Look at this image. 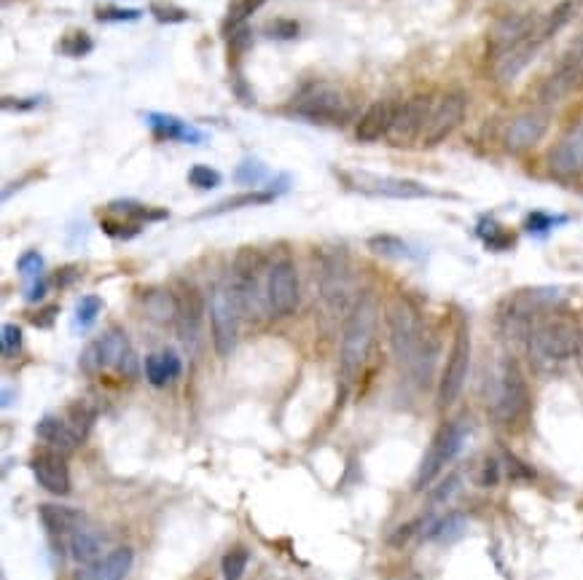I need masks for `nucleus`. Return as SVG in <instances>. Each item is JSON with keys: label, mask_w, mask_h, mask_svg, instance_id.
Instances as JSON below:
<instances>
[{"label": "nucleus", "mask_w": 583, "mask_h": 580, "mask_svg": "<svg viewBox=\"0 0 583 580\" xmlns=\"http://www.w3.org/2000/svg\"><path fill=\"white\" fill-rule=\"evenodd\" d=\"M583 78V62L573 60V57H565V62L559 65L557 73L541 86V103L551 105L565 100L567 94L573 92L575 86L581 84Z\"/></svg>", "instance_id": "25"}, {"label": "nucleus", "mask_w": 583, "mask_h": 580, "mask_svg": "<svg viewBox=\"0 0 583 580\" xmlns=\"http://www.w3.org/2000/svg\"><path fill=\"white\" fill-rule=\"evenodd\" d=\"M35 105H38V100H11V97H3V111H11V108H17V111H30Z\"/></svg>", "instance_id": "52"}, {"label": "nucleus", "mask_w": 583, "mask_h": 580, "mask_svg": "<svg viewBox=\"0 0 583 580\" xmlns=\"http://www.w3.org/2000/svg\"><path fill=\"white\" fill-rule=\"evenodd\" d=\"M395 113H398V105L393 100H377V103H371L363 111L361 119H358V124H355V137L361 143H377L379 137L390 135Z\"/></svg>", "instance_id": "22"}, {"label": "nucleus", "mask_w": 583, "mask_h": 580, "mask_svg": "<svg viewBox=\"0 0 583 580\" xmlns=\"http://www.w3.org/2000/svg\"><path fill=\"white\" fill-rule=\"evenodd\" d=\"M132 562H135V551L129 546H119L108 551L100 562L76 570V580H124L132 570Z\"/></svg>", "instance_id": "23"}, {"label": "nucleus", "mask_w": 583, "mask_h": 580, "mask_svg": "<svg viewBox=\"0 0 583 580\" xmlns=\"http://www.w3.org/2000/svg\"><path fill=\"white\" fill-rule=\"evenodd\" d=\"M221 172L213 170V167H207V164H194L189 172V183L199 191H210V188L221 186Z\"/></svg>", "instance_id": "40"}, {"label": "nucleus", "mask_w": 583, "mask_h": 580, "mask_svg": "<svg viewBox=\"0 0 583 580\" xmlns=\"http://www.w3.org/2000/svg\"><path fill=\"white\" fill-rule=\"evenodd\" d=\"M207 312H210V331H213V347L221 358H229L240 342V320L242 309L234 299L229 285H215L207 299Z\"/></svg>", "instance_id": "8"}, {"label": "nucleus", "mask_w": 583, "mask_h": 580, "mask_svg": "<svg viewBox=\"0 0 583 580\" xmlns=\"http://www.w3.org/2000/svg\"><path fill=\"white\" fill-rule=\"evenodd\" d=\"M498 478H500L498 462L495 460L484 462V468H481V473H479V484H484V487H492V484H498Z\"/></svg>", "instance_id": "49"}, {"label": "nucleus", "mask_w": 583, "mask_h": 580, "mask_svg": "<svg viewBox=\"0 0 583 580\" xmlns=\"http://www.w3.org/2000/svg\"><path fill=\"white\" fill-rule=\"evenodd\" d=\"M105 546H108V540H105L103 532H97V529L86 521L84 527L78 529V532H73V538L68 540V554L73 556V562L86 567V564H95L103 559Z\"/></svg>", "instance_id": "26"}, {"label": "nucleus", "mask_w": 583, "mask_h": 580, "mask_svg": "<svg viewBox=\"0 0 583 580\" xmlns=\"http://www.w3.org/2000/svg\"><path fill=\"white\" fill-rule=\"evenodd\" d=\"M275 199V191H250V194H240V197L226 199L221 205H215L213 210H207L205 215H218L226 213V210H240V207H250V205H266Z\"/></svg>", "instance_id": "33"}, {"label": "nucleus", "mask_w": 583, "mask_h": 580, "mask_svg": "<svg viewBox=\"0 0 583 580\" xmlns=\"http://www.w3.org/2000/svg\"><path fill=\"white\" fill-rule=\"evenodd\" d=\"M538 19L532 17V14H511V17L500 19L492 35H489V46H492V54L498 57V54L508 52L511 46L516 43L527 41L530 35L538 33Z\"/></svg>", "instance_id": "21"}, {"label": "nucleus", "mask_w": 583, "mask_h": 580, "mask_svg": "<svg viewBox=\"0 0 583 580\" xmlns=\"http://www.w3.org/2000/svg\"><path fill=\"white\" fill-rule=\"evenodd\" d=\"M264 178H266V167L258 162V159H245V162L237 167V172H234V180L242 183V186H258Z\"/></svg>", "instance_id": "42"}, {"label": "nucleus", "mask_w": 583, "mask_h": 580, "mask_svg": "<svg viewBox=\"0 0 583 580\" xmlns=\"http://www.w3.org/2000/svg\"><path fill=\"white\" fill-rule=\"evenodd\" d=\"M468 368H471V331H468V325L460 323L446 366L441 371V382H438V406L441 409L455 406L457 398L463 395Z\"/></svg>", "instance_id": "10"}, {"label": "nucleus", "mask_w": 583, "mask_h": 580, "mask_svg": "<svg viewBox=\"0 0 583 580\" xmlns=\"http://www.w3.org/2000/svg\"><path fill=\"white\" fill-rule=\"evenodd\" d=\"M92 46H95V43H92V38H89V35L73 33L60 43V52L65 54V57H84V54L92 52Z\"/></svg>", "instance_id": "44"}, {"label": "nucleus", "mask_w": 583, "mask_h": 580, "mask_svg": "<svg viewBox=\"0 0 583 580\" xmlns=\"http://www.w3.org/2000/svg\"><path fill=\"white\" fill-rule=\"evenodd\" d=\"M103 309V299L100 296H84V299L76 304V325L78 328H89L95 323L97 315Z\"/></svg>", "instance_id": "41"}, {"label": "nucleus", "mask_w": 583, "mask_h": 580, "mask_svg": "<svg viewBox=\"0 0 583 580\" xmlns=\"http://www.w3.org/2000/svg\"><path fill=\"white\" fill-rule=\"evenodd\" d=\"M379 325V304L377 299L366 293L355 301L342 333V352H339V366H342V379L350 382L358 376L366 360H369L374 342H377Z\"/></svg>", "instance_id": "2"}, {"label": "nucleus", "mask_w": 583, "mask_h": 580, "mask_svg": "<svg viewBox=\"0 0 583 580\" xmlns=\"http://www.w3.org/2000/svg\"><path fill=\"white\" fill-rule=\"evenodd\" d=\"M530 406V387H527L522 368L516 360L506 358L498 366V374H495L492 395H489V414L495 417L498 425L516 427L527 419Z\"/></svg>", "instance_id": "4"}, {"label": "nucleus", "mask_w": 583, "mask_h": 580, "mask_svg": "<svg viewBox=\"0 0 583 580\" xmlns=\"http://www.w3.org/2000/svg\"><path fill=\"white\" fill-rule=\"evenodd\" d=\"M60 315V307H46L43 312H38V315H33V323L41 325V328H49V325L54 323V317Z\"/></svg>", "instance_id": "51"}, {"label": "nucleus", "mask_w": 583, "mask_h": 580, "mask_svg": "<svg viewBox=\"0 0 583 580\" xmlns=\"http://www.w3.org/2000/svg\"><path fill=\"white\" fill-rule=\"evenodd\" d=\"M387 333H390V347L395 358L417 382H428L436 358V344L428 336L425 320L420 309L414 307L406 296H393L385 304Z\"/></svg>", "instance_id": "1"}, {"label": "nucleus", "mask_w": 583, "mask_h": 580, "mask_svg": "<svg viewBox=\"0 0 583 580\" xmlns=\"http://www.w3.org/2000/svg\"><path fill=\"white\" fill-rule=\"evenodd\" d=\"M463 529H465L463 513H449V516H441V519H430L428 524L422 527V538L455 540L457 535H463Z\"/></svg>", "instance_id": "32"}, {"label": "nucleus", "mask_w": 583, "mask_h": 580, "mask_svg": "<svg viewBox=\"0 0 583 580\" xmlns=\"http://www.w3.org/2000/svg\"><path fill=\"white\" fill-rule=\"evenodd\" d=\"M97 22H138L143 17L140 9H119V6H103L97 9Z\"/></svg>", "instance_id": "45"}, {"label": "nucleus", "mask_w": 583, "mask_h": 580, "mask_svg": "<svg viewBox=\"0 0 583 580\" xmlns=\"http://www.w3.org/2000/svg\"><path fill=\"white\" fill-rule=\"evenodd\" d=\"M46 290H49V285H46V280L43 277H38V280H30V288H27L25 299L33 304V301H41L43 296H46Z\"/></svg>", "instance_id": "50"}, {"label": "nucleus", "mask_w": 583, "mask_h": 580, "mask_svg": "<svg viewBox=\"0 0 583 580\" xmlns=\"http://www.w3.org/2000/svg\"><path fill=\"white\" fill-rule=\"evenodd\" d=\"M38 516H41L43 527L49 532V538L57 540V543H65L68 546V540L73 538V532L86 524V516L76 508H70V505H60V503H43L38 508Z\"/></svg>", "instance_id": "20"}, {"label": "nucleus", "mask_w": 583, "mask_h": 580, "mask_svg": "<svg viewBox=\"0 0 583 580\" xmlns=\"http://www.w3.org/2000/svg\"><path fill=\"white\" fill-rule=\"evenodd\" d=\"M549 132V116L543 111L519 113L506 129V148L508 151H527L541 143Z\"/></svg>", "instance_id": "19"}, {"label": "nucleus", "mask_w": 583, "mask_h": 580, "mask_svg": "<svg viewBox=\"0 0 583 580\" xmlns=\"http://www.w3.org/2000/svg\"><path fill=\"white\" fill-rule=\"evenodd\" d=\"M436 100L430 94H417L412 100H406L403 105H398V113H395L393 129L387 140L398 148L403 145H412L414 140H422V132L428 127L430 111H433Z\"/></svg>", "instance_id": "14"}, {"label": "nucleus", "mask_w": 583, "mask_h": 580, "mask_svg": "<svg viewBox=\"0 0 583 580\" xmlns=\"http://www.w3.org/2000/svg\"><path fill=\"white\" fill-rule=\"evenodd\" d=\"M339 178L347 183L352 191H361L369 197L385 199H430L436 197V191L422 186L417 180L406 178H382V175H369V172H339Z\"/></svg>", "instance_id": "12"}, {"label": "nucleus", "mask_w": 583, "mask_h": 580, "mask_svg": "<svg viewBox=\"0 0 583 580\" xmlns=\"http://www.w3.org/2000/svg\"><path fill=\"white\" fill-rule=\"evenodd\" d=\"M266 307H269L272 317H288L299 309V272L288 256L275 258L269 264Z\"/></svg>", "instance_id": "11"}, {"label": "nucleus", "mask_w": 583, "mask_h": 580, "mask_svg": "<svg viewBox=\"0 0 583 580\" xmlns=\"http://www.w3.org/2000/svg\"><path fill=\"white\" fill-rule=\"evenodd\" d=\"M261 6H264V0H232L229 14H226V27H229V30H237V27H242V22L248 17H253Z\"/></svg>", "instance_id": "38"}, {"label": "nucleus", "mask_w": 583, "mask_h": 580, "mask_svg": "<svg viewBox=\"0 0 583 580\" xmlns=\"http://www.w3.org/2000/svg\"><path fill=\"white\" fill-rule=\"evenodd\" d=\"M530 347L538 358L549 363H565L583 350V328L578 317L567 312H551L532 323Z\"/></svg>", "instance_id": "3"}, {"label": "nucleus", "mask_w": 583, "mask_h": 580, "mask_svg": "<svg viewBox=\"0 0 583 580\" xmlns=\"http://www.w3.org/2000/svg\"><path fill=\"white\" fill-rule=\"evenodd\" d=\"M266 280H269L266 258L258 250L242 248L237 258H234L232 282H229L234 299H237L242 309V317L269 315V307H266Z\"/></svg>", "instance_id": "5"}, {"label": "nucleus", "mask_w": 583, "mask_h": 580, "mask_svg": "<svg viewBox=\"0 0 583 580\" xmlns=\"http://www.w3.org/2000/svg\"><path fill=\"white\" fill-rule=\"evenodd\" d=\"M463 444H465L463 422H446V425L438 427V433L433 435V441H430V446L425 449V454H422L420 468H417V476H414V492L428 489L430 484L455 462V457L460 454Z\"/></svg>", "instance_id": "7"}, {"label": "nucleus", "mask_w": 583, "mask_h": 580, "mask_svg": "<svg viewBox=\"0 0 583 580\" xmlns=\"http://www.w3.org/2000/svg\"><path fill=\"white\" fill-rule=\"evenodd\" d=\"M183 371L181 358L172 350L164 352H151L146 360H143V374H146L148 384L154 387H167L170 382H175Z\"/></svg>", "instance_id": "29"}, {"label": "nucleus", "mask_w": 583, "mask_h": 580, "mask_svg": "<svg viewBox=\"0 0 583 580\" xmlns=\"http://www.w3.org/2000/svg\"><path fill=\"white\" fill-rule=\"evenodd\" d=\"M30 470H33L35 481L41 484L46 492L62 497L70 492V468L68 460L62 457V452L46 446V449H38V452L30 457Z\"/></svg>", "instance_id": "16"}, {"label": "nucleus", "mask_w": 583, "mask_h": 580, "mask_svg": "<svg viewBox=\"0 0 583 580\" xmlns=\"http://www.w3.org/2000/svg\"><path fill=\"white\" fill-rule=\"evenodd\" d=\"M543 46V41L538 38V33L530 35L527 41L516 43V46H511L508 52L498 54L495 57V78H498L500 84H511L519 73H522L527 65L532 62V57L538 54V49Z\"/></svg>", "instance_id": "24"}, {"label": "nucleus", "mask_w": 583, "mask_h": 580, "mask_svg": "<svg viewBox=\"0 0 583 580\" xmlns=\"http://www.w3.org/2000/svg\"><path fill=\"white\" fill-rule=\"evenodd\" d=\"M143 309L154 323H175L178 317V296H172L170 290L151 288L143 293Z\"/></svg>", "instance_id": "30"}, {"label": "nucleus", "mask_w": 583, "mask_h": 580, "mask_svg": "<svg viewBox=\"0 0 583 580\" xmlns=\"http://www.w3.org/2000/svg\"><path fill=\"white\" fill-rule=\"evenodd\" d=\"M549 170L557 178H583V119L575 121L549 154Z\"/></svg>", "instance_id": "15"}, {"label": "nucleus", "mask_w": 583, "mask_h": 580, "mask_svg": "<svg viewBox=\"0 0 583 580\" xmlns=\"http://www.w3.org/2000/svg\"><path fill=\"white\" fill-rule=\"evenodd\" d=\"M17 269L22 277H27V280H38L43 272V258L41 253H35V250H27L25 256L19 258L17 261Z\"/></svg>", "instance_id": "47"}, {"label": "nucleus", "mask_w": 583, "mask_h": 580, "mask_svg": "<svg viewBox=\"0 0 583 580\" xmlns=\"http://www.w3.org/2000/svg\"><path fill=\"white\" fill-rule=\"evenodd\" d=\"M35 433H38V438H41L43 444L52 446V449H57V452H73L78 444H81V438L76 435V430L70 427L68 419H60V417H43L38 425H35Z\"/></svg>", "instance_id": "27"}, {"label": "nucleus", "mask_w": 583, "mask_h": 580, "mask_svg": "<svg viewBox=\"0 0 583 580\" xmlns=\"http://www.w3.org/2000/svg\"><path fill=\"white\" fill-rule=\"evenodd\" d=\"M81 366L86 374H95L103 368H113L116 374L127 376V379H135L140 374L138 355L121 328H108L97 342L89 344L81 355Z\"/></svg>", "instance_id": "6"}, {"label": "nucleus", "mask_w": 583, "mask_h": 580, "mask_svg": "<svg viewBox=\"0 0 583 580\" xmlns=\"http://www.w3.org/2000/svg\"><path fill=\"white\" fill-rule=\"evenodd\" d=\"M465 111H468V97L463 92H446L441 100H436L433 111H430L428 127L422 132L420 143L425 148H433V145L444 143L446 137L452 135L465 119Z\"/></svg>", "instance_id": "13"}, {"label": "nucleus", "mask_w": 583, "mask_h": 580, "mask_svg": "<svg viewBox=\"0 0 583 580\" xmlns=\"http://www.w3.org/2000/svg\"><path fill=\"white\" fill-rule=\"evenodd\" d=\"M148 127L154 129L156 137L162 140H178V143H189V145H199L205 140V135L194 129L186 121L175 119L170 113H151L148 116Z\"/></svg>", "instance_id": "28"}, {"label": "nucleus", "mask_w": 583, "mask_h": 580, "mask_svg": "<svg viewBox=\"0 0 583 580\" xmlns=\"http://www.w3.org/2000/svg\"><path fill=\"white\" fill-rule=\"evenodd\" d=\"M202 317H205V301H202L197 288L186 285L181 296H178V317H175V325H178V336H181V342L186 344L189 352L199 350Z\"/></svg>", "instance_id": "18"}, {"label": "nucleus", "mask_w": 583, "mask_h": 580, "mask_svg": "<svg viewBox=\"0 0 583 580\" xmlns=\"http://www.w3.org/2000/svg\"><path fill=\"white\" fill-rule=\"evenodd\" d=\"M68 422L70 427L76 430V435L84 441L86 435H89V430H92V425H95V411L89 409L86 403H73L68 411Z\"/></svg>", "instance_id": "39"}, {"label": "nucleus", "mask_w": 583, "mask_h": 580, "mask_svg": "<svg viewBox=\"0 0 583 580\" xmlns=\"http://www.w3.org/2000/svg\"><path fill=\"white\" fill-rule=\"evenodd\" d=\"M296 116L318 124H344L350 119L352 105L344 97L342 89H334L328 84H309L293 103Z\"/></svg>", "instance_id": "9"}, {"label": "nucleus", "mask_w": 583, "mask_h": 580, "mask_svg": "<svg viewBox=\"0 0 583 580\" xmlns=\"http://www.w3.org/2000/svg\"><path fill=\"white\" fill-rule=\"evenodd\" d=\"M320 293L334 309H344L352 296V277L347 258L342 253H331L320 266Z\"/></svg>", "instance_id": "17"}, {"label": "nucleus", "mask_w": 583, "mask_h": 580, "mask_svg": "<svg viewBox=\"0 0 583 580\" xmlns=\"http://www.w3.org/2000/svg\"><path fill=\"white\" fill-rule=\"evenodd\" d=\"M0 344H3V358H14V355H19V352H22V344H25V339H22V328L14 323L3 325V331H0Z\"/></svg>", "instance_id": "43"}, {"label": "nucleus", "mask_w": 583, "mask_h": 580, "mask_svg": "<svg viewBox=\"0 0 583 580\" xmlns=\"http://www.w3.org/2000/svg\"><path fill=\"white\" fill-rule=\"evenodd\" d=\"M248 562H250V554L242 546L226 551V556H223V562H221L223 580H242V575H245V570H248Z\"/></svg>", "instance_id": "35"}, {"label": "nucleus", "mask_w": 583, "mask_h": 580, "mask_svg": "<svg viewBox=\"0 0 583 580\" xmlns=\"http://www.w3.org/2000/svg\"><path fill=\"white\" fill-rule=\"evenodd\" d=\"M148 11H151L156 22H162V25H178V22H186V19H189V11L181 9V6H175L170 0H154Z\"/></svg>", "instance_id": "37"}, {"label": "nucleus", "mask_w": 583, "mask_h": 580, "mask_svg": "<svg viewBox=\"0 0 583 580\" xmlns=\"http://www.w3.org/2000/svg\"><path fill=\"white\" fill-rule=\"evenodd\" d=\"M73 280H76V269H73V266H68V269H60V272H57V277H54V285L65 288V285H70Z\"/></svg>", "instance_id": "53"}, {"label": "nucleus", "mask_w": 583, "mask_h": 580, "mask_svg": "<svg viewBox=\"0 0 583 580\" xmlns=\"http://www.w3.org/2000/svg\"><path fill=\"white\" fill-rule=\"evenodd\" d=\"M296 30H299V25H296V22H288V19H277V22L269 25V35H275V38H293Z\"/></svg>", "instance_id": "48"}, {"label": "nucleus", "mask_w": 583, "mask_h": 580, "mask_svg": "<svg viewBox=\"0 0 583 580\" xmlns=\"http://www.w3.org/2000/svg\"><path fill=\"white\" fill-rule=\"evenodd\" d=\"M578 9H581V0H562L557 9L551 11L549 17L543 19L541 25H538V38H541L543 43L549 41L551 35H557L562 27L573 22V17L578 14Z\"/></svg>", "instance_id": "31"}, {"label": "nucleus", "mask_w": 583, "mask_h": 580, "mask_svg": "<svg viewBox=\"0 0 583 580\" xmlns=\"http://www.w3.org/2000/svg\"><path fill=\"white\" fill-rule=\"evenodd\" d=\"M369 248L374 250L377 256H385V258H406L409 256L406 242H401L398 237H390V234H382V237H371Z\"/></svg>", "instance_id": "36"}, {"label": "nucleus", "mask_w": 583, "mask_h": 580, "mask_svg": "<svg viewBox=\"0 0 583 580\" xmlns=\"http://www.w3.org/2000/svg\"><path fill=\"white\" fill-rule=\"evenodd\" d=\"M111 213H119L124 215V218H135V221H162V218H167V210H154V207H143L138 205V202H113L111 207H108Z\"/></svg>", "instance_id": "34"}, {"label": "nucleus", "mask_w": 583, "mask_h": 580, "mask_svg": "<svg viewBox=\"0 0 583 580\" xmlns=\"http://www.w3.org/2000/svg\"><path fill=\"white\" fill-rule=\"evenodd\" d=\"M559 223H565V218H554V215L549 213H530L527 215V221H524V226H527L530 234H546V231H551L554 226H559Z\"/></svg>", "instance_id": "46"}]
</instances>
